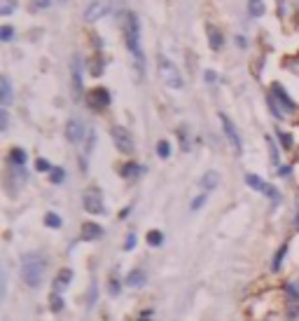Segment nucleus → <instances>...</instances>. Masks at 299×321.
Returning <instances> with one entry per match:
<instances>
[{"label": "nucleus", "mask_w": 299, "mask_h": 321, "mask_svg": "<svg viewBox=\"0 0 299 321\" xmlns=\"http://www.w3.org/2000/svg\"><path fill=\"white\" fill-rule=\"evenodd\" d=\"M110 7H112V0H94V2H89L87 9H84V21L94 24L98 19H103L110 12Z\"/></svg>", "instance_id": "7"}, {"label": "nucleus", "mask_w": 299, "mask_h": 321, "mask_svg": "<svg viewBox=\"0 0 299 321\" xmlns=\"http://www.w3.org/2000/svg\"><path fill=\"white\" fill-rule=\"evenodd\" d=\"M44 270H47V260L40 253H26L21 258V279L28 288H37L42 284Z\"/></svg>", "instance_id": "2"}, {"label": "nucleus", "mask_w": 299, "mask_h": 321, "mask_svg": "<svg viewBox=\"0 0 299 321\" xmlns=\"http://www.w3.org/2000/svg\"><path fill=\"white\" fill-rule=\"evenodd\" d=\"M246 183L253 187V190H260V192H264V195H266V190H269V183H266L264 179H260V176H255V174H248V176H246Z\"/></svg>", "instance_id": "19"}, {"label": "nucleus", "mask_w": 299, "mask_h": 321, "mask_svg": "<svg viewBox=\"0 0 299 321\" xmlns=\"http://www.w3.org/2000/svg\"><path fill=\"white\" fill-rule=\"evenodd\" d=\"M94 145H96V132L91 129L87 134V145H84V155H82V167H87V157H89V152L94 150Z\"/></svg>", "instance_id": "21"}, {"label": "nucleus", "mask_w": 299, "mask_h": 321, "mask_svg": "<svg viewBox=\"0 0 299 321\" xmlns=\"http://www.w3.org/2000/svg\"><path fill=\"white\" fill-rule=\"evenodd\" d=\"M87 134L89 132L84 129L79 117H71V120H68V125H66V141L68 143H82V138Z\"/></svg>", "instance_id": "10"}, {"label": "nucleus", "mask_w": 299, "mask_h": 321, "mask_svg": "<svg viewBox=\"0 0 299 321\" xmlns=\"http://www.w3.org/2000/svg\"><path fill=\"white\" fill-rule=\"evenodd\" d=\"M110 136H112V143L117 145L119 152H124V155H131L133 152V148H136V145H133V136L126 127L114 125L112 129H110Z\"/></svg>", "instance_id": "4"}, {"label": "nucleus", "mask_w": 299, "mask_h": 321, "mask_svg": "<svg viewBox=\"0 0 299 321\" xmlns=\"http://www.w3.org/2000/svg\"><path fill=\"white\" fill-rule=\"evenodd\" d=\"M61 307H63V305H61V298L54 293V298H52V310H61Z\"/></svg>", "instance_id": "38"}, {"label": "nucleus", "mask_w": 299, "mask_h": 321, "mask_svg": "<svg viewBox=\"0 0 299 321\" xmlns=\"http://www.w3.org/2000/svg\"><path fill=\"white\" fill-rule=\"evenodd\" d=\"M73 94L75 98L82 96V90H84V82H82V59L79 56H73Z\"/></svg>", "instance_id": "11"}, {"label": "nucleus", "mask_w": 299, "mask_h": 321, "mask_svg": "<svg viewBox=\"0 0 299 321\" xmlns=\"http://www.w3.org/2000/svg\"><path fill=\"white\" fill-rule=\"evenodd\" d=\"M271 96L276 98V103L281 106V110L285 113V115H290V113H295L297 110V106H295V101H292L290 96H288V92L283 90V85H271Z\"/></svg>", "instance_id": "9"}, {"label": "nucleus", "mask_w": 299, "mask_h": 321, "mask_svg": "<svg viewBox=\"0 0 299 321\" xmlns=\"http://www.w3.org/2000/svg\"><path fill=\"white\" fill-rule=\"evenodd\" d=\"M133 246H136V234H129V237H126V241H124V249L131 251Z\"/></svg>", "instance_id": "37"}, {"label": "nucleus", "mask_w": 299, "mask_h": 321, "mask_svg": "<svg viewBox=\"0 0 299 321\" xmlns=\"http://www.w3.org/2000/svg\"><path fill=\"white\" fill-rule=\"evenodd\" d=\"M218 183H220V174H218V171H206V174L201 176V187L206 190V192L215 190Z\"/></svg>", "instance_id": "16"}, {"label": "nucleus", "mask_w": 299, "mask_h": 321, "mask_svg": "<svg viewBox=\"0 0 299 321\" xmlns=\"http://www.w3.org/2000/svg\"><path fill=\"white\" fill-rule=\"evenodd\" d=\"M157 155L161 157V160H168V157H171V143H168V141H159L157 143Z\"/></svg>", "instance_id": "25"}, {"label": "nucleus", "mask_w": 299, "mask_h": 321, "mask_svg": "<svg viewBox=\"0 0 299 321\" xmlns=\"http://www.w3.org/2000/svg\"><path fill=\"white\" fill-rule=\"evenodd\" d=\"M14 9H17V0H0V14L2 17L14 14Z\"/></svg>", "instance_id": "23"}, {"label": "nucleus", "mask_w": 299, "mask_h": 321, "mask_svg": "<svg viewBox=\"0 0 299 321\" xmlns=\"http://www.w3.org/2000/svg\"><path fill=\"white\" fill-rule=\"evenodd\" d=\"M278 141L283 143V148L288 150V148H292V136L285 134V132H278Z\"/></svg>", "instance_id": "32"}, {"label": "nucleus", "mask_w": 299, "mask_h": 321, "mask_svg": "<svg viewBox=\"0 0 299 321\" xmlns=\"http://www.w3.org/2000/svg\"><path fill=\"white\" fill-rule=\"evenodd\" d=\"M124 40H126V49H129V54L133 56L136 71H138V75H143V68H145V52H143V45H141V24H138V17H136L133 12L126 14Z\"/></svg>", "instance_id": "1"}, {"label": "nucleus", "mask_w": 299, "mask_h": 321, "mask_svg": "<svg viewBox=\"0 0 299 321\" xmlns=\"http://www.w3.org/2000/svg\"><path fill=\"white\" fill-rule=\"evenodd\" d=\"M145 281H148V275L143 270H131L126 276V286H131V288H141V286H145Z\"/></svg>", "instance_id": "15"}, {"label": "nucleus", "mask_w": 299, "mask_h": 321, "mask_svg": "<svg viewBox=\"0 0 299 321\" xmlns=\"http://www.w3.org/2000/svg\"><path fill=\"white\" fill-rule=\"evenodd\" d=\"M12 36H14V28L12 26H0V40H2V43H9Z\"/></svg>", "instance_id": "28"}, {"label": "nucleus", "mask_w": 299, "mask_h": 321, "mask_svg": "<svg viewBox=\"0 0 299 321\" xmlns=\"http://www.w3.org/2000/svg\"><path fill=\"white\" fill-rule=\"evenodd\" d=\"M266 145H269V155H271V164H273V167H276V169H278V164H281V162H278V148H276V143H273V138H271V136H266Z\"/></svg>", "instance_id": "24"}, {"label": "nucleus", "mask_w": 299, "mask_h": 321, "mask_svg": "<svg viewBox=\"0 0 299 321\" xmlns=\"http://www.w3.org/2000/svg\"><path fill=\"white\" fill-rule=\"evenodd\" d=\"M9 164L24 167V164H26V150H24V148H12V150H9Z\"/></svg>", "instance_id": "20"}, {"label": "nucleus", "mask_w": 299, "mask_h": 321, "mask_svg": "<svg viewBox=\"0 0 299 321\" xmlns=\"http://www.w3.org/2000/svg\"><path fill=\"white\" fill-rule=\"evenodd\" d=\"M203 78H206L208 82H215V73H213V71H206V73H203Z\"/></svg>", "instance_id": "39"}, {"label": "nucleus", "mask_w": 299, "mask_h": 321, "mask_svg": "<svg viewBox=\"0 0 299 321\" xmlns=\"http://www.w3.org/2000/svg\"><path fill=\"white\" fill-rule=\"evenodd\" d=\"M52 5V0H31V12H37V9H44Z\"/></svg>", "instance_id": "30"}, {"label": "nucleus", "mask_w": 299, "mask_h": 321, "mask_svg": "<svg viewBox=\"0 0 299 321\" xmlns=\"http://www.w3.org/2000/svg\"><path fill=\"white\" fill-rule=\"evenodd\" d=\"M89 103H91V108H106L108 103H110V94H108V90L96 87V90L89 94Z\"/></svg>", "instance_id": "12"}, {"label": "nucleus", "mask_w": 299, "mask_h": 321, "mask_svg": "<svg viewBox=\"0 0 299 321\" xmlns=\"http://www.w3.org/2000/svg\"><path fill=\"white\" fill-rule=\"evenodd\" d=\"M84 211L89 214H106V204H103V195H101V190L96 187H89L87 192H84Z\"/></svg>", "instance_id": "8"}, {"label": "nucleus", "mask_w": 299, "mask_h": 321, "mask_svg": "<svg viewBox=\"0 0 299 321\" xmlns=\"http://www.w3.org/2000/svg\"><path fill=\"white\" fill-rule=\"evenodd\" d=\"M141 174V167L138 164H126L122 169V176H126V179H133V176H138Z\"/></svg>", "instance_id": "26"}, {"label": "nucleus", "mask_w": 299, "mask_h": 321, "mask_svg": "<svg viewBox=\"0 0 299 321\" xmlns=\"http://www.w3.org/2000/svg\"><path fill=\"white\" fill-rule=\"evenodd\" d=\"M236 45H238V47H246V45H248V43H246V38H241V36H238V38H236Z\"/></svg>", "instance_id": "41"}, {"label": "nucleus", "mask_w": 299, "mask_h": 321, "mask_svg": "<svg viewBox=\"0 0 299 321\" xmlns=\"http://www.w3.org/2000/svg\"><path fill=\"white\" fill-rule=\"evenodd\" d=\"M7 122H9V117H7V108H2V110H0V129H2V132L7 129Z\"/></svg>", "instance_id": "34"}, {"label": "nucleus", "mask_w": 299, "mask_h": 321, "mask_svg": "<svg viewBox=\"0 0 299 321\" xmlns=\"http://www.w3.org/2000/svg\"><path fill=\"white\" fill-rule=\"evenodd\" d=\"M206 199H208V197H206V192H203V195H199V197H196V199H194V202H192V209H194V211H196V209H201V206L206 204Z\"/></svg>", "instance_id": "35"}, {"label": "nucleus", "mask_w": 299, "mask_h": 321, "mask_svg": "<svg viewBox=\"0 0 299 321\" xmlns=\"http://www.w3.org/2000/svg\"><path fill=\"white\" fill-rule=\"evenodd\" d=\"M44 225H47V228H61V218L56 214H47L44 216Z\"/></svg>", "instance_id": "27"}, {"label": "nucleus", "mask_w": 299, "mask_h": 321, "mask_svg": "<svg viewBox=\"0 0 299 321\" xmlns=\"http://www.w3.org/2000/svg\"><path fill=\"white\" fill-rule=\"evenodd\" d=\"M161 239H164V237H161V232H159V230H152L148 234V244H152V246H159V244H161Z\"/></svg>", "instance_id": "29"}, {"label": "nucleus", "mask_w": 299, "mask_h": 321, "mask_svg": "<svg viewBox=\"0 0 299 321\" xmlns=\"http://www.w3.org/2000/svg\"><path fill=\"white\" fill-rule=\"evenodd\" d=\"M220 122H222V132L227 136V143L231 145V150L236 152V155H241V152H243V141H241V134H238L236 125H234L224 113H220Z\"/></svg>", "instance_id": "5"}, {"label": "nucleus", "mask_w": 299, "mask_h": 321, "mask_svg": "<svg viewBox=\"0 0 299 321\" xmlns=\"http://www.w3.org/2000/svg\"><path fill=\"white\" fill-rule=\"evenodd\" d=\"M0 98H2V108H7L12 103V85H9V78H0Z\"/></svg>", "instance_id": "17"}, {"label": "nucleus", "mask_w": 299, "mask_h": 321, "mask_svg": "<svg viewBox=\"0 0 299 321\" xmlns=\"http://www.w3.org/2000/svg\"><path fill=\"white\" fill-rule=\"evenodd\" d=\"M103 237V228L96 223H84L82 228V239L84 241H91V239H101Z\"/></svg>", "instance_id": "14"}, {"label": "nucleus", "mask_w": 299, "mask_h": 321, "mask_svg": "<svg viewBox=\"0 0 299 321\" xmlns=\"http://www.w3.org/2000/svg\"><path fill=\"white\" fill-rule=\"evenodd\" d=\"M297 228H299V197H297Z\"/></svg>", "instance_id": "42"}, {"label": "nucleus", "mask_w": 299, "mask_h": 321, "mask_svg": "<svg viewBox=\"0 0 299 321\" xmlns=\"http://www.w3.org/2000/svg\"><path fill=\"white\" fill-rule=\"evenodd\" d=\"M248 12H250V17H262L264 0H248Z\"/></svg>", "instance_id": "22"}, {"label": "nucleus", "mask_w": 299, "mask_h": 321, "mask_svg": "<svg viewBox=\"0 0 299 321\" xmlns=\"http://www.w3.org/2000/svg\"><path fill=\"white\" fill-rule=\"evenodd\" d=\"M63 179H66V171H63L61 167L52 169V183H63Z\"/></svg>", "instance_id": "31"}, {"label": "nucleus", "mask_w": 299, "mask_h": 321, "mask_svg": "<svg viewBox=\"0 0 299 321\" xmlns=\"http://www.w3.org/2000/svg\"><path fill=\"white\" fill-rule=\"evenodd\" d=\"M290 293L299 295V281H295V284H290Z\"/></svg>", "instance_id": "40"}, {"label": "nucleus", "mask_w": 299, "mask_h": 321, "mask_svg": "<svg viewBox=\"0 0 299 321\" xmlns=\"http://www.w3.org/2000/svg\"><path fill=\"white\" fill-rule=\"evenodd\" d=\"M71 279H73V270H61L59 272V276L54 279V293H63L66 288H68V284H71Z\"/></svg>", "instance_id": "13"}, {"label": "nucleus", "mask_w": 299, "mask_h": 321, "mask_svg": "<svg viewBox=\"0 0 299 321\" xmlns=\"http://www.w3.org/2000/svg\"><path fill=\"white\" fill-rule=\"evenodd\" d=\"M206 36H208V43H211V49H220L222 47V33H220V28H215V26H206Z\"/></svg>", "instance_id": "18"}, {"label": "nucleus", "mask_w": 299, "mask_h": 321, "mask_svg": "<svg viewBox=\"0 0 299 321\" xmlns=\"http://www.w3.org/2000/svg\"><path fill=\"white\" fill-rule=\"evenodd\" d=\"M157 73H159V80L164 82L166 87H171V90H183L185 87V80H183V75L178 71V66L171 59H166V56H159L157 59Z\"/></svg>", "instance_id": "3"}, {"label": "nucleus", "mask_w": 299, "mask_h": 321, "mask_svg": "<svg viewBox=\"0 0 299 321\" xmlns=\"http://www.w3.org/2000/svg\"><path fill=\"white\" fill-rule=\"evenodd\" d=\"M24 185H26V171H24V167L9 164L7 176H5V187H7V192L9 195H17Z\"/></svg>", "instance_id": "6"}, {"label": "nucleus", "mask_w": 299, "mask_h": 321, "mask_svg": "<svg viewBox=\"0 0 299 321\" xmlns=\"http://www.w3.org/2000/svg\"><path fill=\"white\" fill-rule=\"evenodd\" d=\"M283 256H285V246H281V251L276 253V258H273V270H278V265H281Z\"/></svg>", "instance_id": "36"}, {"label": "nucleus", "mask_w": 299, "mask_h": 321, "mask_svg": "<svg viewBox=\"0 0 299 321\" xmlns=\"http://www.w3.org/2000/svg\"><path fill=\"white\" fill-rule=\"evenodd\" d=\"M36 169H37V171H52V167H49V162H47V160H42V157H37Z\"/></svg>", "instance_id": "33"}]
</instances>
